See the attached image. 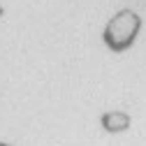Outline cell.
I'll use <instances>...</instances> for the list:
<instances>
[{
  "instance_id": "4",
  "label": "cell",
  "mask_w": 146,
  "mask_h": 146,
  "mask_svg": "<svg viewBox=\"0 0 146 146\" xmlns=\"http://www.w3.org/2000/svg\"><path fill=\"white\" fill-rule=\"evenodd\" d=\"M3 12H5V9H3V5H0V16H3Z\"/></svg>"
},
{
  "instance_id": "3",
  "label": "cell",
  "mask_w": 146,
  "mask_h": 146,
  "mask_svg": "<svg viewBox=\"0 0 146 146\" xmlns=\"http://www.w3.org/2000/svg\"><path fill=\"white\" fill-rule=\"evenodd\" d=\"M0 146H12V144H7V141H0Z\"/></svg>"
},
{
  "instance_id": "2",
  "label": "cell",
  "mask_w": 146,
  "mask_h": 146,
  "mask_svg": "<svg viewBox=\"0 0 146 146\" xmlns=\"http://www.w3.org/2000/svg\"><path fill=\"white\" fill-rule=\"evenodd\" d=\"M130 123H132L130 114L121 111V109H111V111H104V114L100 116V125H102V130L111 132V135L125 132L127 127H130Z\"/></svg>"
},
{
  "instance_id": "1",
  "label": "cell",
  "mask_w": 146,
  "mask_h": 146,
  "mask_svg": "<svg viewBox=\"0 0 146 146\" xmlns=\"http://www.w3.org/2000/svg\"><path fill=\"white\" fill-rule=\"evenodd\" d=\"M139 28H141V16L137 12H132V9H121L104 26L102 40L111 51L121 53V51L130 49L135 44L137 35H139Z\"/></svg>"
}]
</instances>
